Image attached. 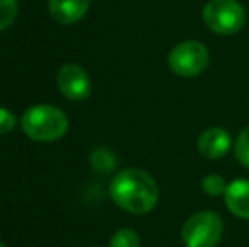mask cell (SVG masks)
<instances>
[{"label": "cell", "instance_id": "6da1fadb", "mask_svg": "<svg viewBox=\"0 0 249 247\" xmlns=\"http://www.w3.org/2000/svg\"><path fill=\"white\" fill-rule=\"evenodd\" d=\"M110 197L122 210L142 215L156 207L158 186L156 181L142 169H124L112 180Z\"/></svg>", "mask_w": 249, "mask_h": 247}, {"label": "cell", "instance_id": "7a4b0ae2", "mask_svg": "<svg viewBox=\"0 0 249 247\" xmlns=\"http://www.w3.org/2000/svg\"><path fill=\"white\" fill-rule=\"evenodd\" d=\"M20 127L33 141L50 142L63 137L68 131V117L53 105H34L24 112Z\"/></svg>", "mask_w": 249, "mask_h": 247}, {"label": "cell", "instance_id": "3957f363", "mask_svg": "<svg viewBox=\"0 0 249 247\" xmlns=\"http://www.w3.org/2000/svg\"><path fill=\"white\" fill-rule=\"evenodd\" d=\"M202 19L212 33L229 36L243 29L246 12L237 0H210L203 7Z\"/></svg>", "mask_w": 249, "mask_h": 247}, {"label": "cell", "instance_id": "277c9868", "mask_svg": "<svg viewBox=\"0 0 249 247\" xmlns=\"http://www.w3.org/2000/svg\"><path fill=\"white\" fill-rule=\"evenodd\" d=\"M224 232L220 217L213 212H198L185 222L181 239L187 247H215Z\"/></svg>", "mask_w": 249, "mask_h": 247}, {"label": "cell", "instance_id": "5b68a950", "mask_svg": "<svg viewBox=\"0 0 249 247\" xmlns=\"http://www.w3.org/2000/svg\"><path fill=\"white\" fill-rule=\"evenodd\" d=\"M170 69L178 76H197L209 65V49L198 41H183L177 44L168 54Z\"/></svg>", "mask_w": 249, "mask_h": 247}, {"label": "cell", "instance_id": "8992f818", "mask_svg": "<svg viewBox=\"0 0 249 247\" xmlns=\"http://www.w3.org/2000/svg\"><path fill=\"white\" fill-rule=\"evenodd\" d=\"M59 92L70 100H85L90 95L92 82L78 65H65L58 73Z\"/></svg>", "mask_w": 249, "mask_h": 247}, {"label": "cell", "instance_id": "52a82bcc", "mask_svg": "<svg viewBox=\"0 0 249 247\" xmlns=\"http://www.w3.org/2000/svg\"><path fill=\"white\" fill-rule=\"evenodd\" d=\"M232 141L227 131L220 127H212L202 132L198 137V151L207 159H219L229 152Z\"/></svg>", "mask_w": 249, "mask_h": 247}, {"label": "cell", "instance_id": "ba28073f", "mask_svg": "<svg viewBox=\"0 0 249 247\" xmlns=\"http://www.w3.org/2000/svg\"><path fill=\"white\" fill-rule=\"evenodd\" d=\"M89 7L90 0H50V14L59 24L78 22Z\"/></svg>", "mask_w": 249, "mask_h": 247}, {"label": "cell", "instance_id": "9c48e42d", "mask_svg": "<svg viewBox=\"0 0 249 247\" xmlns=\"http://www.w3.org/2000/svg\"><path fill=\"white\" fill-rule=\"evenodd\" d=\"M226 205L236 217L249 220V181L248 180H236L229 183L224 193Z\"/></svg>", "mask_w": 249, "mask_h": 247}, {"label": "cell", "instance_id": "30bf717a", "mask_svg": "<svg viewBox=\"0 0 249 247\" xmlns=\"http://www.w3.org/2000/svg\"><path fill=\"white\" fill-rule=\"evenodd\" d=\"M139 235L132 229H121L110 239V247H139Z\"/></svg>", "mask_w": 249, "mask_h": 247}, {"label": "cell", "instance_id": "8fae6325", "mask_svg": "<svg viewBox=\"0 0 249 247\" xmlns=\"http://www.w3.org/2000/svg\"><path fill=\"white\" fill-rule=\"evenodd\" d=\"M236 158L244 168H249V125L237 135L236 144H234Z\"/></svg>", "mask_w": 249, "mask_h": 247}, {"label": "cell", "instance_id": "7c38bea8", "mask_svg": "<svg viewBox=\"0 0 249 247\" xmlns=\"http://www.w3.org/2000/svg\"><path fill=\"white\" fill-rule=\"evenodd\" d=\"M202 190L205 191L209 197H220L226 193L227 185L220 175H207L202 180Z\"/></svg>", "mask_w": 249, "mask_h": 247}, {"label": "cell", "instance_id": "4fadbf2b", "mask_svg": "<svg viewBox=\"0 0 249 247\" xmlns=\"http://www.w3.org/2000/svg\"><path fill=\"white\" fill-rule=\"evenodd\" d=\"M17 0H0V31L7 29L16 20Z\"/></svg>", "mask_w": 249, "mask_h": 247}, {"label": "cell", "instance_id": "5bb4252c", "mask_svg": "<svg viewBox=\"0 0 249 247\" xmlns=\"http://www.w3.org/2000/svg\"><path fill=\"white\" fill-rule=\"evenodd\" d=\"M90 163L93 165V168H97L99 171H108L114 168V158L108 154L104 149H99L95 154L90 158Z\"/></svg>", "mask_w": 249, "mask_h": 247}, {"label": "cell", "instance_id": "9a60e30c", "mask_svg": "<svg viewBox=\"0 0 249 247\" xmlns=\"http://www.w3.org/2000/svg\"><path fill=\"white\" fill-rule=\"evenodd\" d=\"M16 127V117L5 107H0V135L7 134Z\"/></svg>", "mask_w": 249, "mask_h": 247}, {"label": "cell", "instance_id": "2e32d148", "mask_svg": "<svg viewBox=\"0 0 249 247\" xmlns=\"http://www.w3.org/2000/svg\"><path fill=\"white\" fill-rule=\"evenodd\" d=\"M0 247H5V246H3V244H2V242H0Z\"/></svg>", "mask_w": 249, "mask_h": 247}]
</instances>
